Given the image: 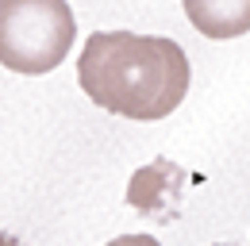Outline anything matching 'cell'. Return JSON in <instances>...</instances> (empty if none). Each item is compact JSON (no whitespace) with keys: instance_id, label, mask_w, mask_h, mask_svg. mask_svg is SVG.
<instances>
[{"instance_id":"3957f363","label":"cell","mask_w":250,"mask_h":246,"mask_svg":"<svg viewBox=\"0 0 250 246\" xmlns=\"http://www.w3.org/2000/svg\"><path fill=\"white\" fill-rule=\"evenodd\" d=\"M181 165H173L169 158H158L150 165H143L131 184H127V204L143 215H158V219H173L177 200H181Z\"/></svg>"},{"instance_id":"8992f818","label":"cell","mask_w":250,"mask_h":246,"mask_svg":"<svg viewBox=\"0 0 250 246\" xmlns=\"http://www.w3.org/2000/svg\"><path fill=\"white\" fill-rule=\"evenodd\" d=\"M0 246H23V243H16L12 235H0Z\"/></svg>"},{"instance_id":"5b68a950","label":"cell","mask_w":250,"mask_h":246,"mask_svg":"<svg viewBox=\"0 0 250 246\" xmlns=\"http://www.w3.org/2000/svg\"><path fill=\"white\" fill-rule=\"evenodd\" d=\"M108 246H158L150 235H120V239H112Z\"/></svg>"},{"instance_id":"7a4b0ae2","label":"cell","mask_w":250,"mask_h":246,"mask_svg":"<svg viewBox=\"0 0 250 246\" xmlns=\"http://www.w3.org/2000/svg\"><path fill=\"white\" fill-rule=\"evenodd\" d=\"M73 35L65 0H0V65L12 73H50L69 54Z\"/></svg>"},{"instance_id":"277c9868","label":"cell","mask_w":250,"mask_h":246,"mask_svg":"<svg viewBox=\"0 0 250 246\" xmlns=\"http://www.w3.org/2000/svg\"><path fill=\"white\" fill-rule=\"evenodd\" d=\"M185 16L208 39H239L250 31V0H185Z\"/></svg>"},{"instance_id":"6da1fadb","label":"cell","mask_w":250,"mask_h":246,"mask_svg":"<svg viewBox=\"0 0 250 246\" xmlns=\"http://www.w3.org/2000/svg\"><path fill=\"white\" fill-rule=\"evenodd\" d=\"M77 81L96 108L124 120H166L188 92V58L173 39L96 31L89 35Z\"/></svg>"}]
</instances>
